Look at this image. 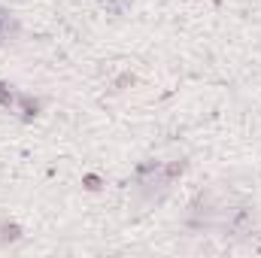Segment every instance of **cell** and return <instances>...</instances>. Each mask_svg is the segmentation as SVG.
<instances>
[{
	"instance_id": "6",
	"label": "cell",
	"mask_w": 261,
	"mask_h": 258,
	"mask_svg": "<svg viewBox=\"0 0 261 258\" xmlns=\"http://www.w3.org/2000/svg\"><path fill=\"white\" fill-rule=\"evenodd\" d=\"M0 107L9 110V113H12V107H15V88H12L9 82H0Z\"/></svg>"
},
{
	"instance_id": "3",
	"label": "cell",
	"mask_w": 261,
	"mask_h": 258,
	"mask_svg": "<svg viewBox=\"0 0 261 258\" xmlns=\"http://www.w3.org/2000/svg\"><path fill=\"white\" fill-rule=\"evenodd\" d=\"M40 110H43V104H40L34 94H28V91H15V107H12V113H15L21 122H34V119L40 116Z\"/></svg>"
},
{
	"instance_id": "5",
	"label": "cell",
	"mask_w": 261,
	"mask_h": 258,
	"mask_svg": "<svg viewBox=\"0 0 261 258\" xmlns=\"http://www.w3.org/2000/svg\"><path fill=\"white\" fill-rule=\"evenodd\" d=\"M24 234H21V225L9 222V219H0V246H9V243H18Z\"/></svg>"
},
{
	"instance_id": "1",
	"label": "cell",
	"mask_w": 261,
	"mask_h": 258,
	"mask_svg": "<svg viewBox=\"0 0 261 258\" xmlns=\"http://www.w3.org/2000/svg\"><path fill=\"white\" fill-rule=\"evenodd\" d=\"M219 213H222V207L216 203V194L210 192V189H200V192L189 200V207H186V228L189 231H195V234H206V231H213L216 225H219Z\"/></svg>"
},
{
	"instance_id": "8",
	"label": "cell",
	"mask_w": 261,
	"mask_h": 258,
	"mask_svg": "<svg viewBox=\"0 0 261 258\" xmlns=\"http://www.w3.org/2000/svg\"><path fill=\"white\" fill-rule=\"evenodd\" d=\"M82 186H85L88 192H100V189H103V179H100L97 173H85V176H82Z\"/></svg>"
},
{
	"instance_id": "7",
	"label": "cell",
	"mask_w": 261,
	"mask_h": 258,
	"mask_svg": "<svg viewBox=\"0 0 261 258\" xmlns=\"http://www.w3.org/2000/svg\"><path fill=\"white\" fill-rule=\"evenodd\" d=\"M100 3H103V6H107V9H110L113 15H122V12L128 9L134 0H100Z\"/></svg>"
},
{
	"instance_id": "2",
	"label": "cell",
	"mask_w": 261,
	"mask_h": 258,
	"mask_svg": "<svg viewBox=\"0 0 261 258\" xmlns=\"http://www.w3.org/2000/svg\"><path fill=\"white\" fill-rule=\"evenodd\" d=\"M216 228L222 231L225 240H246V237H252L255 234V207L252 203H234V207H228L222 213V219H219Z\"/></svg>"
},
{
	"instance_id": "4",
	"label": "cell",
	"mask_w": 261,
	"mask_h": 258,
	"mask_svg": "<svg viewBox=\"0 0 261 258\" xmlns=\"http://www.w3.org/2000/svg\"><path fill=\"white\" fill-rule=\"evenodd\" d=\"M18 37H21V24H18V18H15L9 9L0 6V46H12Z\"/></svg>"
}]
</instances>
